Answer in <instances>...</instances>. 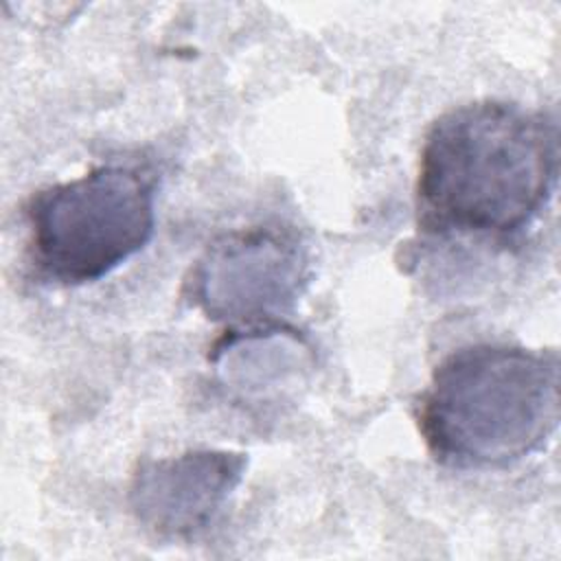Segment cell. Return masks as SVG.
Listing matches in <instances>:
<instances>
[{
    "mask_svg": "<svg viewBox=\"0 0 561 561\" xmlns=\"http://www.w3.org/2000/svg\"><path fill=\"white\" fill-rule=\"evenodd\" d=\"M248 458L226 449H193L147 458L131 473L127 502L156 537L191 539L221 511L243 480Z\"/></svg>",
    "mask_w": 561,
    "mask_h": 561,
    "instance_id": "obj_5",
    "label": "cell"
},
{
    "mask_svg": "<svg viewBox=\"0 0 561 561\" xmlns=\"http://www.w3.org/2000/svg\"><path fill=\"white\" fill-rule=\"evenodd\" d=\"M427 451L447 467L497 469L546 447L559 425V355L469 344L432 373L416 405Z\"/></svg>",
    "mask_w": 561,
    "mask_h": 561,
    "instance_id": "obj_2",
    "label": "cell"
},
{
    "mask_svg": "<svg viewBox=\"0 0 561 561\" xmlns=\"http://www.w3.org/2000/svg\"><path fill=\"white\" fill-rule=\"evenodd\" d=\"M557 123L517 103L484 99L440 114L416 173L419 228L432 234L511 237L552 197Z\"/></svg>",
    "mask_w": 561,
    "mask_h": 561,
    "instance_id": "obj_1",
    "label": "cell"
},
{
    "mask_svg": "<svg viewBox=\"0 0 561 561\" xmlns=\"http://www.w3.org/2000/svg\"><path fill=\"white\" fill-rule=\"evenodd\" d=\"M307 283L300 241L280 228L221 234L197 259L186 280L191 302L208 318L270 327L287 313Z\"/></svg>",
    "mask_w": 561,
    "mask_h": 561,
    "instance_id": "obj_4",
    "label": "cell"
},
{
    "mask_svg": "<svg viewBox=\"0 0 561 561\" xmlns=\"http://www.w3.org/2000/svg\"><path fill=\"white\" fill-rule=\"evenodd\" d=\"M26 254L59 285L94 283L138 254L156 228L153 182L118 164L37 191L24 210Z\"/></svg>",
    "mask_w": 561,
    "mask_h": 561,
    "instance_id": "obj_3",
    "label": "cell"
}]
</instances>
